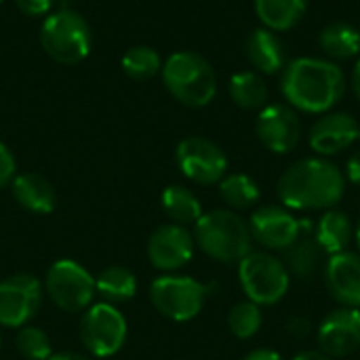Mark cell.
<instances>
[{
	"mask_svg": "<svg viewBox=\"0 0 360 360\" xmlns=\"http://www.w3.org/2000/svg\"><path fill=\"white\" fill-rule=\"evenodd\" d=\"M238 281L249 302L264 306H276L285 300L291 287V276L281 257L268 251H251L238 264Z\"/></svg>",
	"mask_w": 360,
	"mask_h": 360,
	"instance_id": "cell-6",
	"label": "cell"
},
{
	"mask_svg": "<svg viewBox=\"0 0 360 360\" xmlns=\"http://www.w3.org/2000/svg\"><path fill=\"white\" fill-rule=\"evenodd\" d=\"M17 175V162L8 146L0 139V188L11 186V181Z\"/></svg>",
	"mask_w": 360,
	"mask_h": 360,
	"instance_id": "cell-31",
	"label": "cell"
},
{
	"mask_svg": "<svg viewBox=\"0 0 360 360\" xmlns=\"http://www.w3.org/2000/svg\"><path fill=\"white\" fill-rule=\"evenodd\" d=\"M352 91H354L356 99L360 101V59L356 61L354 70H352Z\"/></svg>",
	"mask_w": 360,
	"mask_h": 360,
	"instance_id": "cell-37",
	"label": "cell"
},
{
	"mask_svg": "<svg viewBox=\"0 0 360 360\" xmlns=\"http://www.w3.org/2000/svg\"><path fill=\"white\" fill-rule=\"evenodd\" d=\"M80 340L97 359L116 354L127 340V321L122 312L105 302L91 306L80 321Z\"/></svg>",
	"mask_w": 360,
	"mask_h": 360,
	"instance_id": "cell-10",
	"label": "cell"
},
{
	"mask_svg": "<svg viewBox=\"0 0 360 360\" xmlns=\"http://www.w3.org/2000/svg\"><path fill=\"white\" fill-rule=\"evenodd\" d=\"M160 205H162L165 215L173 224H179V226L196 224L200 219V215H202L200 200L186 186H169V188H165V192L160 196Z\"/></svg>",
	"mask_w": 360,
	"mask_h": 360,
	"instance_id": "cell-25",
	"label": "cell"
},
{
	"mask_svg": "<svg viewBox=\"0 0 360 360\" xmlns=\"http://www.w3.org/2000/svg\"><path fill=\"white\" fill-rule=\"evenodd\" d=\"M194 245V234L186 226L167 224L152 232L148 240V259L156 270L173 272L192 259Z\"/></svg>",
	"mask_w": 360,
	"mask_h": 360,
	"instance_id": "cell-15",
	"label": "cell"
},
{
	"mask_svg": "<svg viewBox=\"0 0 360 360\" xmlns=\"http://www.w3.org/2000/svg\"><path fill=\"white\" fill-rule=\"evenodd\" d=\"M359 139H360V133H359Z\"/></svg>",
	"mask_w": 360,
	"mask_h": 360,
	"instance_id": "cell-42",
	"label": "cell"
},
{
	"mask_svg": "<svg viewBox=\"0 0 360 360\" xmlns=\"http://www.w3.org/2000/svg\"><path fill=\"white\" fill-rule=\"evenodd\" d=\"M0 352H2V335H0Z\"/></svg>",
	"mask_w": 360,
	"mask_h": 360,
	"instance_id": "cell-40",
	"label": "cell"
},
{
	"mask_svg": "<svg viewBox=\"0 0 360 360\" xmlns=\"http://www.w3.org/2000/svg\"><path fill=\"white\" fill-rule=\"evenodd\" d=\"M232 101L243 110H262L268 103V86L257 72H236L228 82Z\"/></svg>",
	"mask_w": 360,
	"mask_h": 360,
	"instance_id": "cell-26",
	"label": "cell"
},
{
	"mask_svg": "<svg viewBox=\"0 0 360 360\" xmlns=\"http://www.w3.org/2000/svg\"><path fill=\"white\" fill-rule=\"evenodd\" d=\"M255 133L266 150L274 154H289L302 139V122L291 105L266 103L257 114Z\"/></svg>",
	"mask_w": 360,
	"mask_h": 360,
	"instance_id": "cell-13",
	"label": "cell"
},
{
	"mask_svg": "<svg viewBox=\"0 0 360 360\" xmlns=\"http://www.w3.org/2000/svg\"><path fill=\"white\" fill-rule=\"evenodd\" d=\"M312 236L316 238V243L321 245L325 255L331 257V255L348 251V247L354 238V226L344 211L329 209L323 213V217L314 226Z\"/></svg>",
	"mask_w": 360,
	"mask_h": 360,
	"instance_id": "cell-21",
	"label": "cell"
},
{
	"mask_svg": "<svg viewBox=\"0 0 360 360\" xmlns=\"http://www.w3.org/2000/svg\"><path fill=\"white\" fill-rule=\"evenodd\" d=\"M243 360H285L276 350L272 348H257V350H251Z\"/></svg>",
	"mask_w": 360,
	"mask_h": 360,
	"instance_id": "cell-35",
	"label": "cell"
},
{
	"mask_svg": "<svg viewBox=\"0 0 360 360\" xmlns=\"http://www.w3.org/2000/svg\"><path fill=\"white\" fill-rule=\"evenodd\" d=\"M281 262L285 264L291 278L310 281L323 268L325 251L321 249L312 232H304L291 247L281 251Z\"/></svg>",
	"mask_w": 360,
	"mask_h": 360,
	"instance_id": "cell-20",
	"label": "cell"
},
{
	"mask_svg": "<svg viewBox=\"0 0 360 360\" xmlns=\"http://www.w3.org/2000/svg\"><path fill=\"white\" fill-rule=\"evenodd\" d=\"M325 283L340 306L360 310V253L344 251L331 255L325 264Z\"/></svg>",
	"mask_w": 360,
	"mask_h": 360,
	"instance_id": "cell-17",
	"label": "cell"
},
{
	"mask_svg": "<svg viewBox=\"0 0 360 360\" xmlns=\"http://www.w3.org/2000/svg\"><path fill=\"white\" fill-rule=\"evenodd\" d=\"M17 352L27 360H46L53 352H51V340L49 335L38 329V327H21L15 340Z\"/></svg>",
	"mask_w": 360,
	"mask_h": 360,
	"instance_id": "cell-30",
	"label": "cell"
},
{
	"mask_svg": "<svg viewBox=\"0 0 360 360\" xmlns=\"http://www.w3.org/2000/svg\"><path fill=\"white\" fill-rule=\"evenodd\" d=\"M42 287L51 302L65 312H80L89 308L95 295V278L74 259L55 262L49 268Z\"/></svg>",
	"mask_w": 360,
	"mask_h": 360,
	"instance_id": "cell-8",
	"label": "cell"
},
{
	"mask_svg": "<svg viewBox=\"0 0 360 360\" xmlns=\"http://www.w3.org/2000/svg\"><path fill=\"white\" fill-rule=\"evenodd\" d=\"M55 0H15V6L27 15V17H42V15H49L51 8H53Z\"/></svg>",
	"mask_w": 360,
	"mask_h": 360,
	"instance_id": "cell-32",
	"label": "cell"
},
{
	"mask_svg": "<svg viewBox=\"0 0 360 360\" xmlns=\"http://www.w3.org/2000/svg\"><path fill=\"white\" fill-rule=\"evenodd\" d=\"M194 243L200 251L226 266H238L253 251L249 221L232 209H213L194 224Z\"/></svg>",
	"mask_w": 360,
	"mask_h": 360,
	"instance_id": "cell-3",
	"label": "cell"
},
{
	"mask_svg": "<svg viewBox=\"0 0 360 360\" xmlns=\"http://www.w3.org/2000/svg\"><path fill=\"white\" fill-rule=\"evenodd\" d=\"M40 46L53 61L76 65L84 61L93 49L91 25L76 11H55L46 15L40 25Z\"/></svg>",
	"mask_w": 360,
	"mask_h": 360,
	"instance_id": "cell-5",
	"label": "cell"
},
{
	"mask_svg": "<svg viewBox=\"0 0 360 360\" xmlns=\"http://www.w3.org/2000/svg\"><path fill=\"white\" fill-rule=\"evenodd\" d=\"M162 82L173 99L188 108H205L215 99L217 76L213 65L194 51H177L162 61Z\"/></svg>",
	"mask_w": 360,
	"mask_h": 360,
	"instance_id": "cell-4",
	"label": "cell"
},
{
	"mask_svg": "<svg viewBox=\"0 0 360 360\" xmlns=\"http://www.w3.org/2000/svg\"><path fill=\"white\" fill-rule=\"evenodd\" d=\"M13 198L19 207L36 215H49L55 211V190L49 179L38 173H19L11 181Z\"/></svg>",
	"mask_w": 360,
	"mask_h": 360,
	"instance_id": "cell-19",
	"label": "cell"
},
{
	"mask_svg": "<svg viewBox=\"0 0 360 360\" xmlns=\"http://www.w3.org/2000/svg\"><path fill=\"white\" fill-rule=\"evenodd\" d=\"M44 287L30 274H15L0 281V325L25 327L42 304Z\"/></svg>",
	"mask_w": 360,
	"mask_h": 360,
	"instance_id": "cell-12",
	"label": "cell"
},
{
	"mask_svg": "<svg viewBox=\"0 0 360 360\" xmlns=\"http://www.w3.org/2000/svg\"><path fill=\"white\" fill-rule=\"evenodd\" d=\"M293 360H333V359L325 356L321 350H304V352L295 354V356H293Z\"/></svg>",
	"mask_w": 360,
	"mask_h": 360,
	"instance_id": "cell-36",
	"label": "cell"
},
{
	"mask_svg": "<svg viewBox=\"0 0 360 360\" xmlns=\"http://www.w3.org/2000/svg\"><path fill=\"white\" fill-rule=\"evenodd\" d=\"M354 240H356V247H359L360 251V217L359 221H356V226H354Z\"/></svg>",
	"mask_w": 360,
	"mask_h": 360,
	"instance_id": "cell-39",
	"label": "cell"
},
{
	"mask_svg": "<svg viewBox=\"0 0 360 360\" xmlns=\"http://www.w3.org/2000/svg\"><path fill=\"white\" fill-rule=\"evenodd\" d=\"M95 293L103 297L105 304H122L135 297L137 281L135 274L124 266H110L95 278Z\"/></svg>",
	"mask_w": 360,
	"mask_h": 360,
	"instance_id": "cell-24",
	"label": "cell"
},
{
	"mask_svg": "<svg viewBox=\"0 0 360 360\" xmlns=\"http://www.w3.org/2000/svg\"><path fill=\"white\" fill-rule=\"evenodd\" d=\"M360 122L348 112H327L323 114L308 133L310 148L323 156H335L359 141Z\"/></svg>",
	"mask_w": 360,
	"mask_h": 360,
	"instance_id": "cell-16",
	"label": "cell"
},
{
	"mask_svg": "<svg viewBox=\"0 0 360 360\" xmlns=\"http://www.w3.org/2000/svg\"><path fill=\"white\" fill-rule=\"evenodd\" d=\"M281 93L295 112L327 114L346 93V74L335 61L297 57L283 68Z\"/></svg>",
	"mask_w": 360,
	"mask_h": 360,
	"instance_id": "cell-2",
	"label": "cell"
},
{
	"mask_svg": "<svg viewBox=\"0 0 360 360\" xmlns=\"http://www.w3.org/2000/svg\"><path fill=\"white\" fill-rule=\"evenodd\" d=\"M264 325V314H262V308L249 300L245 302H238L230 314H228V327L232 331L234 338L238 340H251L259 333Z\"/></svg>",
	"mask_w": 360,
	"mask_h": 360,
	"instance_id": "cell-29",
	"label": "cell"
},
{
	"mask_svg": "<svg viewBox=\"0 0 360 360\" xmlns=\"http://www.w3.org/2000/svg\"><path fill=\"white\" fill-rule=\"evenodd\" d=\"M245 57L257 70V74L274 76L287 65L285 46L276 32L268 27H255L245 38Z\"/></svg>",
	"mask_w": 360,
	"mask_h": 360,
	"instance_id": "cell-18",
	"label": "cell"
},
{
	"mask_svg": "<svg viewBox=\"0 0 360 360\" xmlns=\"http://www.w3.org/2000/svg\"><path fill=\"white\" fill-rule=\"evenodd\" d=\"M276 192L289 211H329L346 194V175L323 156L302 158L283 171Z\"/></svg>",
	"mask_w": 360,
	"mask_h": 360,
	"instance_id": "cell-1",
	"label": "cell"
},
{
	"mask_svg": "<svg viewBox=\"0 0 360 360\" xmlns=\"http://www.w3.org/2000/svg\"><path fill=\"white\" fill-rule=\"evenodd\" d=\"M249 230L253 243H259L266 251H285L304 232H314L310 221L297 219L293 211L283 205H264L251 213Z\"/></svg>",
	"mask_w": 360,
	"mask_h": 360,
	"instance_id": "cell-9",
	"label": "cell"
},
{
	"mask_svg": "<svg viewBox=\"0 0 360 360\" xmlns=\"http://www.w3.org/2000/svg\"><path fill=\"white\" fill-rule=\"evenodd\" d=\"M179 171L198 186H215L228 175L226 152L207 137H186L175 150Z\"/></svg>",
	"mask_w": 360,
	"mask_h": 360,
	"instance_id": "cell-11",
	"label": "cell"
},
{
	"mask_svg": "<svg viewBox=\"0 0 360 360\" xmlns=\"http://www.w3.org/2000/svg\"><path fill=\"white\" fill-rule=\"evenodd\" d=\"M253 4L262 25L272 32L295 27L308 8V0H253Z\"/></svg>",
	"mask_w": 360,
	"mask_h": 360,
	"instance_id": "cell-23",
	"label": "cell"
},
{
	"mask_svg": "<svg viewBox=\"0 0 360 360\" xmlns=\"http://www.w3.org/2000/svg\"><path fill=\"white\" fill-rule=\"evenodd\" d=\"M319 350L329 359H346L360 350V310L340 306L331 310L316 331Z\"/></svg>",
	"mask_w": 360,
	"mask_h": 360,
	"instance_id": "cell-14",
	"label": "cell"
},
{
	"mask_svg": "<svg viewBox=\"0 0 360 360\" xmlns=\"http://www.w3.org/2000/svg\"><path fill=\"white\" fill-rule=\"evenodd\" d=\"M120 68L124 76H129L131 80L143 82V80L154 78L162 70V59L156 49L137 44V46L127 49V53L120 59Z\"/></svg>",
	"mask_w": 360,
	"mask_h": 360,
	"instance_id": "cell-28",
	"label": "cell"
},
{
	"mask_svg": "<svg viewBox=\"0 0 360 360\" xmlns=\"http://www.w3.org/2000/svg\"><path fill=\"white\" fill-rule=\"evenodd\" d=\"M219 196L232 211H247L259 202L262 190L247 173H232L219 181Z\"/></svg>",
	"mask_w": 360,
	"mask_h": 360,
	"instance_id": "cell-27",
	"label": "cell"
},
{
	"mask_svg": "<svg viewBox=\"0 0 360 360\" xmlns=\"http://www.w3.org/2000/svg\"><path fill=\"white\" fill-rule=\"evenodd\" d=\"M46 360H89L82 354H76V352H59V354H51Z\"/></svg>",
	"mask_w": 360,
	"mask_h": 360,
	"instance_id": "cell-38",
	"label": "cell"
},
{
	"mask_svg": "<svg viewBox=\"0 0 360 360\" xmlns=\"http://www.w3.org/2000/svg\"><path fill=\"white\" fill-rule=\"evenodd\" d=\"M319 46L329 61H346L360 53V30L346 21H333L319 34Z\"/></svg>",
	"mask_w": 360,
	"mask_h": 360,
	"instance_id": "cell-22",
	"label": "cell"
},
{
	"mask_svg": "<svg viewBox=\"0 0 360 360\" xmlns=\"http://www.w3.org/2000/svg\"><path fill=\"white\" fill-rule=\"evenodd\" d=\"M285 329H287V333H289L293 340H297V342H304V340H308V338L312 335V323H310L306 316H291V319L287 321Z\"/></svg>",
	"mask_w": 360,
	"mask_h": 360,
	"instance_id": "cell-33",
	"label": "cell"
},
{
	"mask_svg": "<svg viewBox=\"0 0 360 360\" xmlns=\"http://www.w3.org/2000/svg\"><path fill=\"white\" fill-rule=\"evenodd\" d=\"M346 179L360 188V150H356L346 162Z\"/></svg>",
	"mask_w": 360,
	"mask_h": 360,
	"instance_id": "cell-34",
	"label": "cell"
},
{
	"mask_svg": "<svg viewBox=\"0 0 360 360\" xmlns=\"http://www.w3.org/2000/svg\"><path fill=\"white\" fill-rule=\"evenodd\" d=\"M207 285L181 274H165L150 285V300L154 308L175 323L196 319L207 302Z\"/></svg>",
	"mask_w": 360,
	"mask_h": 360,
	"instance_id": "cell-7",
	"label": "cell"
},
{
	"mask_svg": "<svg viewBox=\"0 0 360 360\" xmlns=\"http://www.w3.org/2000/svg\"><path fill=\"white\" fill-rule=\"evenodd\" d=\"M2 2H4V0H0V4H2Z\"/></svg>",
	"mask_w": 360,
	"mask_h": 360,
	"instance_id": "cell-41",
	"label": "cell"
}]
</instances>
